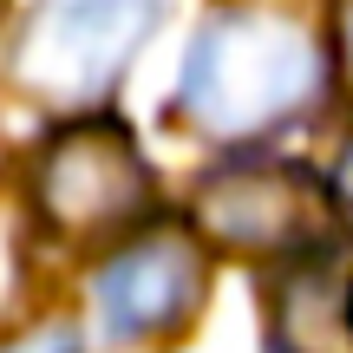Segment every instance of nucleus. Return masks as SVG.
<instances>
[{"label": "nucleus", "mask_w": 353, "mask_h": 353, "mask_svg": "<svg viewBox=\"0 0 353 353\" xmlns=\"http://www.w3.org/2000/svg\"><path fill=\"white\" fill-rule=\"evenodd\" d=\"M0 353H79V334L65 327V321H52V327L20 334V341H13V347H0Z\"/></svg>", "instance_id": "7"}, {"label": "nucleus", "mask_w": 353, "mask_h": 353, "mask_svg": "<svg viewBox=\"0 0 353 353\" xmlns=\"http://www.w3.org/2000/svg\"><path fill=\"white\" fill-rule=\"evenodd\" d=\"M321 92V39L268 7H229L190 39L176 105L210 138H262Z\"/></svg>", "instance_id": "1"}, {"label": "nucleus", "mask_w": 353, "mask_h": 353, "mask_svg": "<svg viewBox=\"0 0 353 353\" xmlns=\"http://www.w3.org/2000/svg\"><path fill=\"white\" fill-rule=\"evenodd\" d=\"M164 0H39L13 46V79L46 105H99L157 33Z\"/></svg>", "instance_id": "3"}, {"label": "nucleus", "mask_w": 353, "mask_h": 353, "mask_svg": "<svg viewBox=\"0 0 353 353\" xmlns=\"http://www.w3.org/2000/svg\"><path fill=\"white\" fill-rule=\"evenodd\" d=\"M334 203H341V216H347V229H353V138H347V151H341V170H334Z\"/></svg>", "instance_id": "8"}, {"label": "nucleus", "mask_w": 353, "mask_h": 353, "mask_svg": "<svg viewBox=\"0 0 353 353\" xmlns=\"http://www.w3.org/2000/svg\"><path fill=\"white\" fill-rule=\"evenodd\" d=\"M347 52H353V0H347Z\"/></svg>", "instance_id": "9"}, {"label": "nucleus", "mask_w": 353, "mask_h": 353, "mask_svg": "<svg viewBox=\"0 0 353 353\" xmlns=\"http://www.w3.org/2000/svg\"><path fill=\"white\" fill-rule=\"evenodd\" d=\"M210 255L190 229H151L125 242L99 275V321L112 341H157L176 334L203 307Z\"/></svg>", "instance_id": "5"}, {"label": "nucleus", "mask_w": 353, "mask_h": 353, "mask_svg": "<svg viewBox=\"0 0 353 353\" xmlns=\"http://www.w3.org/2000/svg\"><path fill=\"white\" fill-rule=\"evenodd\" d=\"M268 347L275 353H353V268L327 249L281 255L268 281Z\"/></svg>", "instance_id": "6"}, {"label": "nucleus", "mask_w": 353, "mask_h": 353, "mask_svg": "<svg viewBox=\"0 0 353 353\" xmlns=\"http://www.w3.org/2000/svg\"><path fill=\"white\" fill-rule=\"evenodd\" d=\"M157 196V176L144 164L138 138L112 112H85L59 125L33 157V210L46 229L72 242H99L131 229Z\"/></svg>", "instance_id": "2"}, {"label": "nucleus", "mask_w": 353, "mask_h": 353, "mask_svg": "<svg viewBox=\"0 0 353 353\" xmlns=\"http://www.w3.org/2000/svg\"><path fill=\"white\" fill-rule=\"evenodd\" d=\"M321 223H327V203L301 164L242 157L210 170L196 190V229L242 255H301L321 242Z\"/></svg>", "instance_id": "4"}]
</instances>
